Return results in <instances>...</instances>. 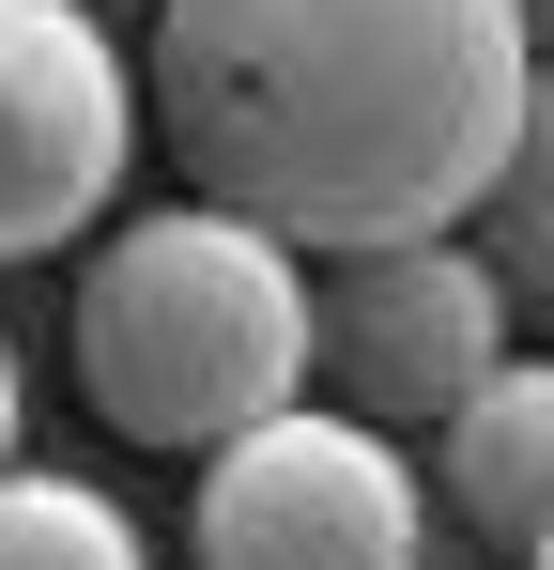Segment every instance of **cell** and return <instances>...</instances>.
Instances as JSON below:
<instances>
[{
    "label": "cell",
    "instance_id": "cell-6",
    "mask_svg": "<svg viewBox=\"0 0 554 570\" xmlns=\"http://www.w3.org/2000/svg\"><path fill=\"white\" fill-rule=\"evenodd\" d=\"M447 493H462V524H493L508 556H540L554 540V371H508L477 385V416L447 432Z\"/></svg>",
    "mask_w": 554,
    "mask_h": 570
},
{
    "label": "cell",
    "instance_id": "cell-4",
    "mask_svg": "<svg viewBox=\"0 0 554 570\" xmlns=\"http://www.w3.org/2000/svg\"><path fill=\"white\" fill-rule=\"evenodd\" d=\"M200 570H416V463L339 401H293L200 463Z\"/></svg>",
    "mask_w": 554,
    "mask_h": 570
},
{
    "label": "cell",
    "instance_id": "cell-7",
    "mask_svg": "<svg viewBox=\"0 0 554 570\" xmlns=\"http://www.w3.org/2000/svg\"><path fill=\"white\" fill-rule=\"evenodd\" d=\"M462 247L493 263V293L524 324H554V78H540V108H524V139H508V170H493V200H477Z\"/></svg>",
    "mask_w": 554,
    "mask_h": 570
},
{
    "label": "cell",
    "instance_id": "cell-10",
    "mask_svg": "<svg viewBox=\"0 0 554 570\" xmlns=\"http://www.w3.org/2000/svg\"><path fill=\"white\" fill-rule=\"evenodd\" d=\"M524 31H540V78H554V0H524Z\"/></svg>",
    "mask_w": 554,
    "mask_h": 570
},
{
    "label": "cell",
    "instance_id": "cell-5",
    "mask_svg": "<svg viewBox=\"0 0 554 570\" xmlns=\"http://www.w3.org/2000/svg\"><path fill=\"white\" fill-rule=\"evenodd\" d=\"M139 155V78L78 0H0V263L78 247L123 200Z\"/></svg>",
    "mask_w": 554,
    "mask_h": 570
},
{
    "label": "cell",
    "instance_id": "cell-2",
    "mask_svg": "<svg viewBox=\"0 0 554 570\" xmlns=\"http://www.w3.org/2000/svg\"><path fill=\"white\" fill-rule=\"evenodd\" d=\"M308 355H324V278L216 200L123 216L78 263V385L123 448L231 463L308 401Z\"/></svg>",
    "mask_w": 554,
    "mask_h": 570
},
{
    "label": "cell",
    "instance_id": "cell-9",
    "mask_svg": "<svg viewBox=\"0 0 554 570\" xmlns=\"http://www.w3.org/2000/svg\"><path fill=\"white\" fill-rule=\"evenodd\" d=\"M0 478H16V340H0Z\"/></svg>",
    "mask_w": 554,
    "mask_h": 570
},
{
    "label": "cell",
    "instance_id": "cell-8",
    "mask_svg": "<svg viewBox=\"0 0 554 570\" xmlns=\"http://www.w3.org/2000/svg\"><path fill=\"white\" fill-rule=\"evenodd\" d=\"M0 570H139V524L78 478H0Z\"/></svg>",
    "mask_w": 554,
    "mask_h": 570
},
{
    "label": "cell",
    "instance_id": "cell-11",
    "mask_svg": "<svg viewBox=\"0 0 554 570\" xmlns=\"http://www.w3.org/2000/svg\"><path fill=\"white\" fill-rule=\"evenodd\" d=\"M524 570H554V540H540V556H524Z\"/></svg>",
    "mask_w": 554,
    "mask_h": 570
},
{
    "label": "cell",
    "instance_id": "cell-3",
    "mask_svg": "<svg viewBox=\"0 0 554 570\" xmlns=\"http://www.w3.org/2000/svg\"><path fill=\"white\" fill-rule=\"evenodd\" d=\"M508 293H493V263L477 247H369V263H339L324 278V355H308V385L355 416V432H462L477 416V385L508 371Z\"/></svg>",
    "mask_w": 554,
    "mask_h": 570
},
{
    "label": "cell",
    "instance_id": "cell-1",
    "mask_svg": "<svg viewBox=\"0 0 554 570\" xmlns=\"http://www.w3.org/2000/svg\"><path fill=\"white\" fill-rule=\"evenodd\" d=\"M540 108L524 0H155L185 200L308 247H447Z\"/></svg>",
    "mask_w": 554,
    "mask_h": 570
}]
</instances>
